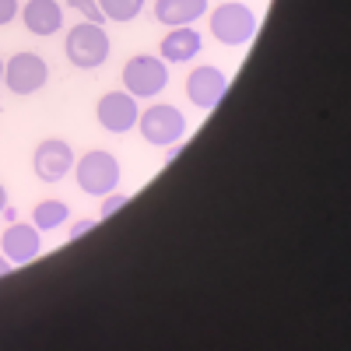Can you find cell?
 I'll list each match as a JSON object with an SVG mask.
<instances>
[{"instance_id": "obj_1", "label": "cell", "mask_w": 351, "mask_h": 351, "mask_svg": "<svg viewBox=\"0 0 351 351\" xmlns=\"http://www.w3.org/2000/svg\"><path fill=\"white\" fill-rule=\"evenodd\" d=\"M67 60L77 67V71H95L109 60V36L102 25H92V21H81L67 32Z\"/></svg>"}, {"instance_id": "obj_2", "label": "cell", "mask_w": 351, "mask_h": 351, "mask_svg": "<svg viewBox=\"0 0 351 351\" xmlns=\"http://www.w3.org/2000/svg\"><path fill=\"white\" fill-rule=\"evenodd\" d=\"M169 84V67L162 56H130L123 64V92H130L134 99H155L158 92H165Z\"/></svg>"}, {"instance_id": "obj_3", "label": "cell", "mask_w": 351, "mask_h": 351, "mask_svg": "<svg viewBox=\"0 0 351 351\" xmlns=\"http://www.w3.org/2000/svg\"><path fill=\"white\" fill-rule=\"evenodd\" d=\"M211 36L225 46H246L256 36V14L239 0H225L211 14Z\"/></svg>"}, {"instance_id": "obj_4", "label": "cell", "mask_w": 351, "mask_h": 351, "mask_svg": "<svg viewBox=\"0 0 351 351\" xmlns=\"http://www.w3.org/2000/svg\"><path fill=\"white\" fill-rule=\"evenodd\" d=\"M137 127L144 134V141L155 144V148H169V144L176 141H183L186 134V120H183V112L176 109V106H152V109H144L137 116Z\"/></svg>"}, {"instance_id": "obj_5", "label": "cell", "mask_w": 351, "mask_h": 351, "mask_svg": "<svg viewBox=\"0 0 351 351\" xmlns=\"http://www.w3.org/2000/svg\"><path fill=\"white\" fill-rule=\"evenodd\" d=\"M77 186L92 197H106L120 186V162L109 152H88L77 162Z\"/></svg>"}, {"instance_id": "obj_6", "label": "cell", "mask_w": 351, "mask_h": 351, "mask_svg": "<svg viewBox=\"0 0 351 351\" xmlns=\"http://www.w3.org/2000/svg\"><path fill=\"white\" fill-rule=\"evenodd\" d=\"M49 81V67L39 53H14L4 64V84L14 95H32Z\"/></svg>"}, {"instance_id": "obj_7", "label": "cell", "mask_w": 351, "mask_h": 351, "mask_svg": "<svg viewBox=\"0 0 351 351\" xmlns=\"http://www.w3.org/2000/svg\"><path fill=\"white\" fill-rule=\"evenodd\" d=\"M95 116L109 134H127L137 127L141 109H137V99L130 92H106L95 106Z\"/></svg>"}, {"instance_id": "obj_8", "label": "cell", "mask_w": 351, "mask_h": 351, "mask_svg": "<svg viewBox=\"0 0 351 351\" xmlns=\"http://www.w3.org/2000/svg\"><path fill=\"white\" fill-rule=\"evenodd\" d=\"M32 169L43 183H60L64 176L74 169V152H71V144L60 141V137H49L43 141L36 155H32Z\"/></svg>"}, {"instance_id": "obj_9", "label": "cell", "mask_w": 351, "mask_h": 351, "mask_svg": "<svg viewBox=\"0 0 351 351\" xmlns=\"http://www.w3.org/2000/svg\"><path fill=\"white\" fill-rule=\"evenodd\" d=\"M228 92V77L218 67H197L186 77V95L197 109H215Z\"/></svg>"}, {"instance_id": "obj_10", "label": "cell", "mask_w": 351, "mask_h": 351, "mask_svg": "<svg viewBox=\"0 0 351 351\" xmlns=\"http://www.w3.org/2000/svg\"><path fill=\"white\" fill-rule=\"evenodd\" d=\"M0 246H4V256L11 263H28L43 250V232L32 221H11L0 236Z\"/></svg>"}, {"instance_id": "obj_11", "label": "cell", "mask_w": 351, "mask_h": 351, "mask_svg": "<svg viewBox=\"0 0 351 351\" xmlns=\"http://www.w3.org/2000/svg\"><path fill=\"white\" fill-rule=\"evenodd\" d=\"M21 21L32 36H53L64 28V8L56 0H28L21 8Z\"/></svg>"}, {"instance_id": "obj_12", "label": "cell", "mask_w": 351, "mask_h": 351, "mask_svg": "<svg viewBox=\"0 0 351 351\" xmlns=\"http://www.w3.org/2000/svg\"><path fill=\"white\" fill-rule=\"evenodd\" d=\"M200 32L193 25H176L172 32L162 39V60H169V64H186L190 56H197L200 53Z\"/></svg>"}, {"instance_id": "obj_13", "label": "cell", "mask_w": 351, "mask_h": 351, "mask_svg": "<svg viewBox=\"0 0 351 351\" xmlns=\"http://www.w3.org/2000/svg\"><path fill=\"white\" fill-rule=\"evenodd\" d=\"M208 14V0H155V18L162 25H193Z\"/></svg>"}, {"instance_id": "obj_14", "label": "cell", "mask_w": 351, "mask_h": 351, "mask_svg": "<svg viewBox=\"0 0 351 351\" xmlns=\"http://www.w3.org/2000/svg\"><path fill=\"white\" fill-rule=\"evenodd\" d=\"M67 218H71V208L64 200H43V204H36V211H32V225L39 232L60 228V225H67Z\"/></svg>"}, {"instance_id": "obj_15", "label": "cell", "mask_w": 351, "mask_h": 351, "mask_svg": "<svg viewBox=\"0 0 351 351\" xmlns=\"http://www.w3.org/2000/svg\"><path fill=\"white\" fill-rule=\"evenodd\" d=\"M95 4L109 21H134L144 11V0H95Z\"/></svg>"}, {"instance_id": "obj_16", "label": "cell", "mask_w": 351, "mask_h": 351, "mask_svg": "<svg viewBox=\"0 0 351 351\" xmlns=\"http://www.w3.org/2000/svg\"><path fill=\"white\" fill-rule=\"evenodd\" d=\"M67 8H74L77 14H84V21H92V25H102L106 21V14L99 11L95 0H67Z\"/></svg>"}, {"instance_id": "obj_17", "label": "cell", "mask_w": 351, "mask_h": 351, "mask_svg": "<svg viewBox=\"0 0 351 351\" xmlns=\"http://www.w3.org/2000/svg\"><path fill=\"white\" fill-rule=\"evenodd\" d=\"M127 204H130V197H127V193H116V190H112V193H106V197H102V218H112L120 208H127Z\"/></svg>"}, {"instance_id": "obj_18", "label": "cell", "mask_w": 351, "mask_h": 351, "mask_svg": "<svg viewBox=\"0 0 351 351\" xmlns=\"http://www.w3.org/2000/svg\"><path fill=\"white\" fill-rule=\"evenodd\" d=\"M14 14H18V0H0V25L14 21Z\"/></svg>"}, {"instance_id": "obj_19", "label": "cell", "mask_w": 351, "mask_h": 351, "mask_svg": "<svg viewBox=\"0 0 351 351\" xmlns=\"http://www.w3.org/2000/svg\"><path fill=\"white\" fill-rule=\"evenodd\" d=\"M92 228H95V221H74V225H71V239L84 236V232H92Z\"/></svg>"}, {"instance_id": "obj_20", "label": "cell", "mask_w": 351, "mask_h": 351, "mask_svg": "<svg viewBox=\"0 0 351 351\" xmlns=\"http://www.w3.org/2000/svg\"><path fill=\"white\" fill-rule=\"evenodd\" d=\"M4 274H11V260L0 253V278H4Z\"/></svg>"}, {"instance_id": "obj_21", "label": "cell", "mask_w": 351, "mask_h": 351, "mask_svg": "<svg viewBox=\"0 0 351 351\" xmlns=\"http://www.w3.org/2000/svg\"><path fill=\"white\" fill-rule=\"evenodd\" d=\"M8 211V190H4V183H0V215Z\"/></svg>"}, {"instance_id": "obj_22", "label": "cell", "mask_w": 351, "mask_h": 351, "mask_svg": "<svg viewBox=\"0 0 351 351\" xmlns=\"http://www.w3.org/2000/svg\"><path fill=\"white\" fill-rule=\"evenodd\" d=\"M0 81H4V60H0Z\"/></svg>"}, {"instance_id": "obj_23", "label": "cell", "mask_w": 351, "mask_h": 351, "mask_svg": "<svg viewBox=\"0 0 351 351\" xmlns=\"http://www.w3.org/2000/svg\"><path fill=\"white\" fill-rule=\"evenodd\" d=\"M218 4H225V0H218Z\"/></svg>"}]
</instances>
